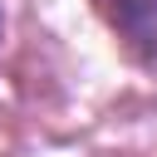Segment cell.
<instances>
[{"label":"cell","mask_w":157,"mask_h":157,"mask_svg":"<svg viewBox=\"0 0 157 157\" xmlns=\"http://www.w3.org/2000/svg\"><path fill=\"white\" fill-rule=\"evenodd\" d=\"M108 20L123 34V44L157 69V0H108Z\"/></svg>","instance_id":"obj_1"}]
</instances>
